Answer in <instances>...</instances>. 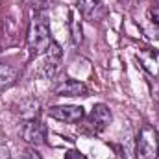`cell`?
<instances>
[{
  "label": "cell",
  "instance_id": "5b68a950",
  "mask_svg": "<svg viewBox=\"0 0 159 159\" xmlns=\"http://www.w3.org/2000/svg\"><path fill=\"white\" fill-rule=\"evenodd\" d=\"M61 56H63L61 46H59L57 43H52V44L48 46V50H46V57H44V61H43V65H41V69H39L41 78H52V76L59 70Z\"/></svg>",
  "mask_w": 159,
  "mask_h": 159
},
{
  "label": "cell",
  "instance_id": "9c48e42d",
  "mask_svg": "<svg viewBox=\"0 0 159 159\" xmlns=\"http://www.w3.org/2000/svg\"><path fill=\"white\" fill-rule=\"evenodd\" d=\"M17 107H19L17 113L20 115V119H24V122L26 120H35L37 115H39V102L35 98H26Z\"/></svg>",
  "mask_w": 159,
  "mask_h": 159
},
{
  "label": "cell",
  "instance_id": "7a4b0ae2",
  "mask_svg": "<svg viewBox=\"0 0 159 159\" xmlns=\"http://www.w3.org/2000/svg\"><path fill=\"white\" fill-rule=\"evenodd\" d=\"M159 152V135L152 126H143L135 141V157L156 159Z\"/></svg>",
  "mask_w": 159,
  "mask_h": 159
},
{
  "label": "cell",
  "instance_id": "ba28073f",
  "mask_svg": "<svg viewBox=\"0 0 159 159\" xmlns=\"http://www.w3.org/2000/svg\"><path fill=\"white\" fill-rule=\"evenodd\" d=\"M54 94L56 96H87L89 94V89H87V85L83 81L65 80L63 83H59L54 89Z\"/></svg>",
  "mask_w": 159,
  "mask_h": 159
},
{
  "label": "cell",
  "instance_id": "8992f818",
  "mask_svg": "<svg viewBox=\"0 0 159 159\" xmlns=\"http://www.w3.org/2000/svg\"><path fill=\"white\" fill-rule=\"evenodd\" d=\"M48 115L59 122L76 124V122H81V119L85 117V111L81 106H54L48 109Z\"/></svg>",
  "mask_w": 159,
  "mask_h": 159
},
{
  "label": "cell",
  "instance_id": "5bb4252c",
  "mask_svg": "<svg viewBox=\"0 0 159 159\" xmlns=\"http://www.w3.org/2000/svg\"><path fill=\"white\" fill-rule=\"evenodd\" d=\"M148 19H150V22H152V24L159 26V4L152 6V7L148 9Z\"/></svg>",
  "mask_w": 159,
  "mask_h": 159
},
{
  "label": "cell",
  "instance_id": "3957f363",
  "mask_svg": "<svg viewBox=\"0 0 159 159\" xmlns=\"http://www.w3.org/2000/svg\"><path fill=\"white\" fill-rule=\"evenodd\" d=\"M111 122V111L107 106L104 104H96L91 111V115L87 117L85 124H83V131L85 133H91V135H98L102 133Z\"/></svg>",
  "mask_w": 159,
  "mask_h": 159
},
{
  "label": "cell",
  "instance_id": "30bf717a",
  "mask_svg": "<svg viewBox=\"0 0 159 159\" xmlns=\"http://www.w3.org/2000/svg\"><path fill=\"white\" fill-rule=\"evenodd\" d=\"M19 76V70L11 65H6V63H0V91L11 87Z\"/></svg>",
  "mask_w": 159,
  "mask_h": 159
},
{
  "label": "cell",
  "instance_id": "6da1fadb",
  "mask_svg": "<svg viewBox=\"0 0 159 159\" xmlns=\"http://www.w3.org/2000/svg\"><path fill=\"white\" fill-rule=\"evenodd\" d=\"M52 43L54 41L50 37V28H48L46 19L43 15H35L32 24H30V30H28V50H30V56H39L43 52H46Z\"/></svg>",
  "mask_w": 159,
  "mask_h": 159
},
{
  "label": "cell",
  "instance_id": "4fadbf2b",
  "mask_svg": "<svg viewBox=\"0 0 159 159\" xmlns=\"http://www.w3.org/2000/svg\"><path fill=\"white\" fill-rule=\"evenodd\" d=\"M30 2V6L35 9V11H44V9H48V7H52L57 0H28Z\"/></svg>",
  "mask_w": 159,
  "mask_h": 159
},
{
  "label": "cell",
  "instance_id": "9a60e30c",
  "mask_svg": "<svg viewBox=\"0 0 159 159\" xmlns=\"http://www.w3.org/2000/svg\"><path fill=\"white\" fill-rule=\"evenodd\" d=\"M65 159H85V156L80 154L78 150H69V152L65 154Z\"/></svg>",
  "mask_w": 159,
  "mask_h": 159
},
{
  "label": "cell",
  "instance_id": "277c9868",
  "mask_svg": "<svg viewBox=\"0 0 159 159\" xmlns=\"http://www.w3.org/2000/svg\"><path fill=\"white\" fill-rule=\"evenodd\" d=\"M20 137L24 143H28L30 146H41L46 143V126L39 120H26L22 129H20Z\"/></svg>",
  "mask_w": 159,
  "mask_h": 159
},
{
  "label": "cell",
  "instance_id": "ac0fdd59",
  "mask_svg": "<svg viewBox=\"0 0 159 159\" xmlns=\"http://www.w3.org/2000/svg\"><path fill=\"white\" fill-rule=\"evenodd\" d=\"M157 156H159V152H157Z\"/></svg>",
  "mask_w": 159,
  "mask_h": 159
},
{
  "label": "cell",
  "instance_id": "2e32d148",
  "mask_svg": "<svg viewBox=\"0 0 159 159\" xmlns=\"http://www.w3.org/2000/svg\"><path fill=\"white\" fill-rule=\"evenodd\" d=\"M0 159H11L9 148H7L6 144H0Z\"/></svg>",
  "mask_w": 159,
  "mask_h": 159
},
{
  "label": "cell",
  "instance_id": "7c38bea8",
  "mask_svg": "<svg viewBox=\"0 0 159 159\" xmlns=\"http://www.w3.org/2000/svg\"><path fill=\"white\" fill-rule=\"evenodd\" d=\"M102 0H78V9L85 15H91L98 6H100Z\"/></svg>",
  "mask_w": 159,
  "mask_h": 159
},
{
  "label": "cell",
  "instance_id": "e0dca14e",
  "mask_svg": "<svg viewBox=\"0 0 159 159\" xmlns=\"http://www.w3.org/2000/svg\"><path fill=\"white\" fill-rule=\"evenodd\" d=\"M152 98H154V100L159 104V87H156V89L152 91Z\"/></svg>",
  "mask_w": 159,
  "mask_h": 159
},
{
  "label": "cell",
  "instance_id": "52a82bcc",
  "mask_svg": "<svg viewBox=\"0 0 159 159\" xmlns=\"http://www.w3.org/2000/svg\"><path fill=\"white\" fill-rule=\"evenodd\" d=\"M137 59H139L141 67L156 80V81H159V52L157 50L143 48V50L137 52Z\"/></svg>",
  "mask_w": 159,
  "mask_h": 159
},
{
  "label": "cell",
  "instance_id": "8fae6325",
  "mask_svg": "<svg viewBox=\"0 0 159 159\" xmlns=\"http://www.w3.org/2000/svg\"><path fill=\"white\" fill-rule=\"evenodd\" d=\"M69 26H70V35H72V41L74 44H80L81 43V24L78 20V11L76 9H70V20H69Z\"/></svg>",
  "mask_w": 159,
  "mask_h": 159
}]
</instances>
